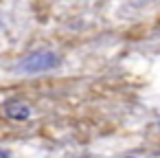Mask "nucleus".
Returning a JSON list of instances; mask_svg holds the SVG:
<instances>
[{"label": "nucleus", "instance_id": "obj_1", "mask_svg": "<svg viewBox=\"0 0 160 158\" xmlns=\"http://www.w3.org/2000/svg\"><path fill=\"white\" fill-rule=\"evenodd\" d=\"M59 64H62V55L57 51H53V48H33V51L24 53L11 66V73L35 77V75H44V73H51V70L59 68Z\"/></svg>", "mask_w": 160, "mask_h": 158}, {"label": "nucleus", "instance_id": "obj_3", "mask_svg": "<svg viewBox=\"0 0 160 158\" xmlns=\"http://www.w3.org/2000/svg\"><path fill=\"white\" fill-rule=\"evenodd\" d=\"M0 158H13V154L7 147H0Z\"/></svg>", "mask_w": 160, "mask_h": 158}, {"label": "nucleus", "instance_id": "obj_2", "mask_svg": "<svg viewBox=\"0 0 160 158\" xmlns=\"http://www.w3.org/2000/svg\"><path fill=\"white\" fill-rule=\"evenodd\" d=\"M2 114L9 119V121H29L33 110L27 101H7L2 105Z\"/></svg>", "mask_w": 160, "mask_h": 158}, {"label": "nucleus", "instance_id": "obj_4", "mask_svg": "<svg viewBox=\"0 0 160 158\" xmlns=\"http://www.w3.org/2000/svg\"><path fill=\"white\" fill-rule=\"evenodd\" d=\"M79 158H92V156H79Z\"/></svg>", "mask_w": 160, "mask_h": 158}, {"label": "nucleus", "instance_id": "obj_6", "mask_svg": "<svg viewBox=\"0 0 160 158\" xmlns=\"http://www.w3.org/2000/svg\"><path fill=\"white\" fill-rule=\"evenodd\" d=\"M0 27H2V20H0Z\"/></svg>", "mask_w": 160, "mask_h": 158}, {"label": "nucleus", "instance_id": "obj_5", "mask_svg": "<svg viewBox=\"0 0 160 158\" xmlns=\"http://www.w3.org/2000/svg\"><path fill=\"white\" fill-rule=\"evenodd\" d=\"M123 158H136V156H123Z\"/></svg>", "mask_w": 160, "mask_h": 158}, {"label": "nucleus", "instance_id": "obj_7", "mask_svg": "<svg viewBox=\"0 0 160 158\" xmlns=\"http://www.w3.org/2000/svg\"><path fill=\"white\" fill-rule=\"evenodd\" d=\"M158 127H160V123H158Z\"/></svg>", "mask_w": 160, "mask_h": 158}]
</instances>
